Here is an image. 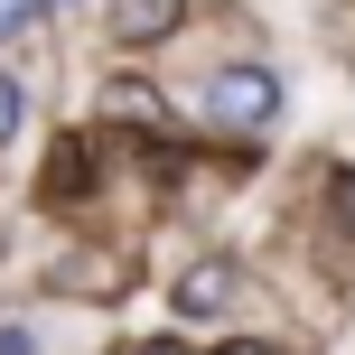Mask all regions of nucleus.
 Segmentation results:
<instances>
[{
	"label": "nucleus",
	"instance_id": "obj_4",
	"mask_svg": "<svg viewBox=\"0 0 355 355\" xmlns=\"http://www.w3.org/2000/svg\"><path fill=\"white\" fill-rule=\"evenodd\" d=\"M37 10H47V0H0V37H28Z\"/></svg>",
	"mask_w": 355,
	"mask_h": 355
},
{
	"label": "nucleus",
	"instance_id": "obj_5",
	"mask_svg": "<svg viewBox=\"0 0 355 355\" xmlns=\"http://www.w3.org/2000/svg\"><path fill=\"white\" fill-rule=\"evenodd\" d=\"M10 141H19V85L0 75V150H10Z\"/></svg>",
	"mask_w": 355,
	"mask_h": 355
},
{
	"label": "nucleus",
	"instance_id": "obj_6",
	"mask_svg": "<svg viewBox=\"0 0 355 355\" xmlns=\"http://www.w3.org/2000/svg\"><path fill=\"white\" fill-rule=\"evenodd\" d=\"M0 355H28V337H19V327H0Z\"/></svg>",
	"mask_w": 355,
	"mask_h": 355
},
{
	"label": "nucleus",
	"instance_id": "obj_7",
	"mask_svg": "<svg viewBox=\"0 0 355 355\" xmlns=\"http://www.w3.org/2000/svg\"><path fill=\"white\" fill-rule=\"evenodd\" d=\"M215 355H271V346H252V337H234V346H215Z\"/></svg>",
	"mask_w": 355,
	"mask_h": 355
},
{
	"label": "nucleus",
	"instance_id": "obj_2",
	"mask_svg": "<svg viewBox=\"0 0 355 355\" xmlns=\"http://www.w3.org/2000/svg\"><path fill=\"white\" fill-rule=\"evenodd\" d=\"M178 10H187V0H112V28H122L131 47H150V37L178 28Z\"/></svg>",
	"mask_w": 355,
	"mask_h": 355
},
{
	"label": "nucleus",
	"instance_id": "obj_3",
	"mask_svg": "<svg viewBox=\"0 0 355 355\" xmlns=\"http://www.w3.org/2000/svg\"><path fill=\"white\" fill-rule=\"evenodd\" d=\"M234 300V271L225 262H196L187 281H178V309H187V318H206V309H225Z\"/></svg>",
	"mask_w": 355,
	"mask_h": 355
},
{
	"label": "nucleus",
	"instance_id": "obj_1",
	"mask_svg": "<svg viewBox=\"0 0 355 355\" xmlns=\"http://www.w3.org/2000/svg\"><path fill=\"white\" fill-rule=\"evenodd\" d=\"M271 112H281V85H271L262 66H225V75H206V122H225V131H262Z\"/></svg>",
	"mask_w": 355,
	"mask_h": 355
},
{
	"label": "nucleus",
	"instance_id": "obj_8",
	"mask_svg": "<svg viewBox=\"0 0 355 355\" xmlns=\"http://www.w3.org/2000/svg\"><path fill=\"white\" fill-rule=\"evenodd\" d=\"M131 355H178V346H131Z\"/></svg>",
	"mask_w": 355,
	"mask_h": 355
}]
</instances>
